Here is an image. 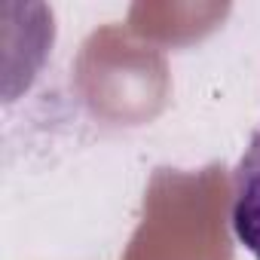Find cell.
<instances>
[{"mask_svg": "<svg viewBox=\"0 0 260 260\" xmlns=\"http://www.w3.org/2000/svg\"><path fill=\"white\" fill-rule=\"evenodd\" d=\"M226 208L230 184L223 166L190 175L159 169L122 260H233Z\"/></svg>", "mask_w": 260, "mask_h": 260, "instance_id": "6da1fadb", "label": "cell"}, {"mask_svg": "<svg viewBox=\"0 0 260 260\" xmlns=\"http://www.w3.org/2000/svg\"><path fill=\"white\" fill-rule=\"evenodd\" d=\"M74 83L95 116L125 125L156 116L169 92L162 55L113 25L95 31L83 43Z\"/></svg>", "mask_w": 260, "mask_h": 260, "instance_id": "7a4b0ae2", "label": "cell"}, {"mask_svg": "<svg viewBox=\"0 0 260 260\" xmlns=\"http://www.w3.org/2000/svg\"><path fill=\"white\" fill-rule=\"evenodd\" d=\"M230 223L236 239L260 260V128L233 175L230 190Z\"/></svg>", "mask_w": 260, "mask_h": 260, "instance_id": "3957f363", "label": "cell"}]
</instances>
